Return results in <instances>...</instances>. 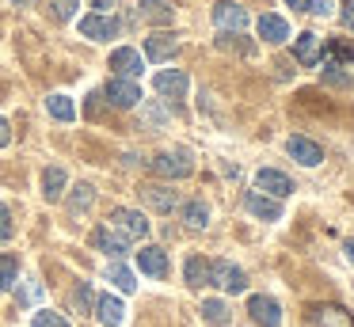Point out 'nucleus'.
Instances as JSON below:
<instances>
[{
    "label": "nucleus",
    "mask_w": 354,
    "mask_h": 327,
    "mask_svg": "<svg viewBox=\"0 0 354 327\" xmlns=\"http://www.w3.org/2000/svg\"><path fill=\"white\" fill-rule=\"evenodd\" d=\"M286 152H290L297 164H305V167H316L324 160V149L316 141H308V137H301V133H293L290 141H286Z\"/></svg>",
    "instance_id": "nucleus-12"
},
{
    "label": "nucleus",
    "mask_w": 354,
    "mask_h": 327,
    "mask_svg": "<svg viewBox=\"0 0 354 327\" xmlns=\"http://www.w3.org/2000/svg\"><path fill=\"white\" fill-rule=\"evenodd\" d=\"M138 194H141V202H145V205H153V209H160V213H171L179 205L176 190H168V187H141Z\"/></svg>",
    "instance_id": "nucleus-18"
},
{
    "label": "nucleus",
    "mask_w": 354,
    "mask_h": 327,
    "mask_svg": "<svg viewBox=\"0 0 354 327\" xmlns=\"http://www.w3.org/2000/svg\"><path fill=\"white\" fill-rule=\"evenodd\" d=\"M118 19L115 15H84V19H80V35L84 38H92V42H111V38H118Z\"/></svg>",
    "instance_id": "nucleus-5"
},
{
    "label": "nucleus",
    "mask_w": 354,
    "mask_h": 327,
    "mask_svg": "<svg viewBox=\"0 0 354 327\" xmlns=\"http://www.w3.org/2000/svg\"><path fill=\"white\" fill-rule=\"evenodd\" d=\"M31 327H69V319H65L62 312L42 308V312H35V324H31Z\"/></svg>",
    "instance_id": "nucleus-30"
},
{
    "label": "nucleus",
    "mask_w": 354,
    "mask_h": 327,
    "mask_svg": "<svg viewBox=\"0 0 354 327\" xmlns=\"http://www.w3.org/2000/svg\"><path fill=\"white\" fill-rule=\"evenodd\" d=\"M19 281V259L16 255H0V289H12Z\"/></svg>",
    "instance_id": "nucleus-28"
},
{
    "label": "nucleus",
    "mask_w": 354,
    "mask_h": 327,
    "mask_svg": "<svg viewBox=\"0 0 354 327\" xmlns=\"http://www.w3.org/2000/svg\"><path fill=\"white\" fill-rule=\"evenodd\" d=\"M214 23L221 30H236V35H240V30L248 27V12L236 4V0H217V4H214Z\"/></svg>",
    "instance_id": "nucleus-9"
},
{
    "label": "nucleus",
    "mask_w": 354,
    "mask_h": 327,
    "mask_svg": "<svg viewBox=\"0 0 354 327\" xmlns=\"http://www.w3.org/2000/svg\"><path fill=\"white\" fill-rule=\"evenodd\" d=\"M115 4H118V0H92V8H100V15L107 12V8H115Z\"/></svg>",
    "instance_id": "nucleus-38"
},
{
    "label": "nucleus",
    "mask_w": 354,
    "mask_h": 327,
    "mask_svg": "<svg viewBox=\"0 0 354 327\" xmlns=\"http://www.w3.org/2000/svg\"><path fill=\"white\" fill-rule=\"evenodd\" d=\"M171 15H176L171 0H141L138 4V19L145 23H171Z\"/></svg>",
    "instance_id": "nucleus-20"
},
{
    "label": "nucleus",
    "mask_w": 354,
    "mask_h": 327,
    "mask_svg": "<svg viewBox=\"0 0 354 327\" xmlns=\"http://www.w3.org/2000/svg\"><path fill=\"white\" fill-rule=\"evenodd\" d=\"M183 221H187V228H206V225H209V205L202 202V198L187 202V205H183Z\"/></svg>",
    "instance_id": "nucleus-25"
},
{
    "label": "nucleus",
    "mask_w": 354,
    "mask_h": 327,
    "mask_svg": "<svg viewBox=\"0 0 354 327\" xmlns=\"http://www.w3.org/2000/svg\"><path fill=\"white\" fill-rule=\"evenodd\" d=\"M286 4H290V8H297V12H305V4H308V0H286Z\"/></svg>",
    "instance_id": "nucleus-39"
},
{
    "label": "nucleus",
    "mask_w": 354,
    "mask_h": 327,
    "mask_svg": "<svg viewBox=\"0 0 354 327\" xmlns=\"http://www.w3.org/2000/svg\"><path fill=\"white\" fill-rule=\"evenodd\" d=\"M107 281H111L115 289H122V293H133V289H138L133 270H130V266H122V263H111V266H107Z\"/></svg>",
    "instance_id": "nucleus-24"
},
{
    "label": "nucleus",
    "mask_w": 354,
    "mask_h": 327,
    "mask_svg": "<svg viewBox=\"0 0 354 327\" xmlns=\"http://www.w3.org/2000/svg\"><path fill=\"white\" fill-rule=\"evenodd\" d=\"M95 316H100L103 327H122L126 308H122V301H118V297L103 293V297H95Z\"/></svg>",
    "instance_id": "nucleus-14"
},
{
    "label": "nucleus",
    "mask_w": 354,
    "mask_h": 327,
    "mask_svg": "<svg viewBox=\"0 0 354 327\" xmlns=\"http://www.w3.org/2000/svg\"><path fill=\"white\" fill-rule=\"evenodd\" d=\"M339 19H343L346 30H354V0H343V12H339Z\"/></svg>",
    "instance_id": "nucleus-36"
},
{
    "label": "nucleus",
    "mask_w": 354,
    "mask_h": 327,
    "mask_svg": "<svg viewBox=\"0 0 354 327\" xmlns=\"http://www.w3.org/2000/svg\"><path fill=\"white\" fill-rule=\"evenodd\" d=\"M92 202H95V190L88 187V183H80V187H73V198H69V209H73V213H84V209H92Z\"/></svg>",
    "instance_id": "nucleus-29"
},
{
    "label": "nucleus",
    "mask_w": 354,
    "mask_h": 327,
    "mask_svg": "<svg viewBox=\"0 0 354 327\" xmlns=\"http://www.w3.org/2000/svg\"><path fill=\"white\" fill-rule=\"evenodd\" d=\"M209 286H217L221 293H244L248 289V274L240 270V266H232L229 259H217V263H209Z\"/></svg>",
    "instance_id": "nucleus-1"
},
{
    "label": "nucleus",
    "mask_w": 354,
    "mask_h": 327,
    "mask_svg": "<svg viewBox=\"0 0 354 327\" xmlns=\"http://www.w3.org/2000/svg\"><path fill=\"white\" fill-rule=\"evenodd\" d=\"M331 8H335V0H308L305 12H313V15H331Z\"/></svg>",
    "instance_id": "nucleus-33"
},
{
    "label": "nucleus",
    "mask_w": 354,
    "mask_h": 327,
    "mask_svg": "<svg viewBox=\"0 0 354 327\" xmlns=\"http://www.w3.org/2000/svg\"><path fill=\"white\" fill-rule=\"evenodd\" d=\"M65 183H69V175L62 167H46L42 171V194H46V202H57L65 194Z\"/></svg>",
    "instance_id": "nucleus-23"
},
{
    "label": "nucleus",
    "mask_w": 354,
    "mask_h": 327,
    "mask_svg": "<svg viewBox=\"0 0 354 327\" xmlns=\"http://www.w3.org/2000/svg\"><path fill=\"white\" fill-rule=\"evenodd\" d=\"M103 95H107V103L118 106V111H130V106L141 103L138 80H122V76H111V80L103 84Z\"/></svg>",
    "instance_id": "nucleus-4"
},
{
    "label": "nucleus",
    "mask_w": 354,
    "mask_h": 327,
    "mask_svg": "<svg viewBox=\"0 0 354 327\" xmlns=\"http://www.w3.org/2000/svg\"><path fill=\"white\" fill-rule=\"evenodd\" d=\"M8 141H12V129H8V122L0 118V149H8Z\"/></svg>",
    "instance_id": "nucleus-37"
},
{
    "label": "nucleus",
    "mask_w": 354,
    "mask_h": 327,
    "mask_svg": "<svg viewBox=\"0 0 354 327\" xmlns=\"http://www.w3.org/2000/svg\"><path fill=\"white\" fill-rule=\"evenodd\" d=\"M346 259H351V266H354V240H346Z\"/></svg>",
    "instance_id": "nucleus-40"
},
{
    "label": "nucleus",
    "mask_w": 354,
    "mask_h": 327,
    "mask_svg": "<svg viewBox=\"0 0 354 327\" xmlns=\"http://www.w3.org/2000/svg\"><path fill=\"white\" fill-rule=\"evenodd\" d=\"M305 327H354V319L339 304H316V308H308Z\"/></svg>",
    "instance_id": "nucleus-6"
},
{
    "label": "nucleus",
    "mask_w": 354,
    "mask_h": 327,
    "mask_svg": "<svg viewBox=\"0 0 354 327\" xmlns=\"http://www.w3.org/2000/svg\"><path fill=\"white\" fill-rule=\"evenodd\" d=\"M111 232L122 236L126 243H130V240H145V236H149V221H145V213H141V209H115V213H111Z\"/></svg>",
    "instance_id": "nucleus-2"
},
{
    "label": "nucleus",
    "mask_w": 354,
    "mask_h": 327,
    "mask_svg": "<svg viewBox=\"0 0 354 327\" xmlns=\"http://www.w3.org/2000/svg\"><path fill=\"white\" fill-rule=\"evenodd\" d=\"M138 266H141V274H149V278H164V274H168V255H164L160 247H141L138 251Z\"/></svg>",
    "instance_id": "nucleus-17"
},
{
    "label": "nucleus",
    "mask_w": 354,
    "mask_h": 327,
    "mask_svg": "<svg viewBox=\"0 0 354 327\" xmlns=\"http://www.w3.org/2000/svg\"><path fill=\"white\" fill-rule=\"evenodd\" d=\"M202 319H206V324H214V327H225V324H229V304L217 301V297L202 301Z\"/></svg>",
    "instance_id": "nucleus-26"
},
{
    "label": "nucleus",
    "mask_w": 354,
    "mask_h": 327,
    "mask_svg": "<svg viewBox=\"0 0 354 327\" xmlns=\"http://www.w3.org/2000/svg\"><path fill=\"white\" fill-rule=\"evenodd\" d=\"M92 243L103 251V255H111V259H122V255H126V247H130V243H126L122 236H115L111 228H100V232L92 236Z\"/></svg>",
    "instance_id": "nucleus-21"
},
{
    "label": "nucleus",
    "mask_w": 354,
    "mask_h": 327,
    "mask_svg": "<svg viewBox=\"0 0 354 327\" xmlns=\"http://www.w3.org/2000/svg\"><path fill=\"white\" fill-rule=\"evenodd\" d=\"M248 312H252V319H255L259 327H282V308H278L274 297L255 293L252 301H248Z\"/></svg>",
    "instance_id": "nucleus-8"
},
{
    "label": "nucleus",
    "mask_w": 354,
    "mask_h": 327,
    "mask_svg": "<svg viewBox=\"0 0 354 327\" xmlns=\"http://www.w3.org/2000/svg\"><path fill=\"white\" fill-rule=\"evenodd\" d=\"M46 111L54 114L57 122H73V118H77V106H73V99H69V95H62V91L46 99Z\"/></svg>",
    "instance_id": "nucleus-27"
},
{
    "label": "nucleus",
    "mask_w": 354,
    "mask_h": 327,
    "mask_svg": "<svg viewBox=\"0 0 354 327\" xmlns=\"http://www.w3.org/2000/svg\"><path fill=\"white\" fill-rule=\"evenodd\" d=\"M12 4H24V8H31V4H35V0H12Z\"/></svg>",
    "instance_id": "nucleus-41"
},
{
    "label": "nucleus",
    "mask_w": 354,
    "mask_h": 327,
    "mask_svg": "<svg viewBox=\"0 0 354 327\" xmlns=\"http://www.w3.org/2000/svg\"><path fill=\"white\" fill-rule=\"evenodd\" d=\"M111 68H115L122 80H138L141 68H145V61H141L138 50H130V46H118V50L111 53Z\"/></svg>",
    "instance_id": "nucleus-10"
},
{
    "label": "nucleus",
    "mask_w": 354,
    "mask_h": 327,
    "mask_svg": "<svg viewBox=\"0 0 354 327\" xmlns=\"http://www.w3.org/2000/svg\"><path fill=\"white\" fill-rule=\"evenodd\" d=\"M255 30H259V38H263V42H270V46H278V42L290 38V23H286L282 15H259Z\"/></svg>",
    "instance_id": "nucleus-15"
},
{
    "label": "nucleus",
    "mask_w": 354,
    "mask_h": 327,
    "mask_svg": "<svg viewBox=\"0 0 354 327\" xmlns=\"http://www.w3.org/2000/svg\"><path fill=\"white\" fill-rule=\"evenodd\" d=\"M12 236V213H8V205H0V240H8Z\"/></svg>",
    "instance_id": "nucleus-34"
},
{
    "label": "nucleus",
    "mask_w": 354,
    "mask_h": 327,
    "mask_svg": "<svg viewBox=\"0 0 354 327\" xmlns=\"http://www.w3.org/2000/svg\"><path fill=\"white\" fill-rule=\"evenodd\" d=\"M320 50H324V38H320V35H313V30L297 35V46H293V53H297L301 65H316V61H320Z\"/></svg>",
    "instance_id": "nucleus-19"
},
{
    "label": "nucleus",
    "mask_w": 354,
    "mask_h": 327,
    "mask_svg": "<svg viewBox=\"0 0 354 327\" xmlns=\"http://www.w3.org/2000/svg\"><path fill=\"white\" fill-rule=\"evenodd\" d=\"M248 209H252L255 217H263V221H282V202L270 198V194H259V190L248 194Z\"/></svg>",
    "instance_id": "nucleus-16"
},
{
    "label": "nucleus",
    "mask_w": 354,
    "mask_h": 327,
    "mask_svg": "<svg viewBox=\"0 0 354 327\" xmlns=\"http://www.w3.org/2000/svg\"><path fill=\"white\" fill-rule=\"evenodd\" d=\"M183 278H187V286H191V289L209 286V263L202 255H191V259H187V266H183Z\"/></svg>",
    "instance_id": "nucleus-22"
},
{
    "label": "nucleus",
    "mask_w": 354,
    "mask_h": 327,
    "mask_svg": "<svg viewBox=\"0 0 354 327\" xmlns=\"http://www.w3.org/2000/svg\"><path fill=\"white\" fill-rule=\"evenodd\" d=\"M156 91H160L164 99H183L187 88H191V80H187L183 68H164V73H156Z\"/></svg>",
    "instance_id": "nucleus-11"
},
{
    "label": "nucleus",
    "mask_w": 354,
    "mask_h": 327,
    "mask_svg": "<svg viewBox=\"0 0 354 327\" xmlns=\"http://www.w3.org/2000/svg\"><path fill=\"white\" fill-rule=\"evenodd\" d=\"M176 50H179V42H176V35H168V30H156V35L145 38L149 61H171V57H176Z\"/></svg>",
    "instance_id": "nucleus-13"
},
{
    "label": "nucleus",
    "mask_w": 354,
    "mask_h": 327,
    "mask_svg": "<svg viewBox=\"0 0 354 327\" xmlns=\"http://www.w3.org/2000/svg\"><path fill=\"white\" fill-rule=\"evenodd\" d=\"M153 171L164 175V179H187V175L194 171V160L187 149H171V152H160V156L153 160Z\"/></svg>",
    "instance_id": "nucleus-3"
},
{
    "label": "nucleus",
    "mask_w": 354,
    "mask_h": 327,
    "mask_svg": "<svg viewBox=\"0 0 354 327\" xmlns=\"http://www.w3.org/2000/svg\"><path fill=\"white\" fill-rule=\"evenodd\" d=\"M77 304H80V308H95V297H92V289H88V286H77Z\"/></svg>",
    "instance_id": "nucleus-35"
},
{
    "label": "nucleus",
    "mask_w": 354,
    "mask_h": 327,
    "mask_svg": "<svg viewBox=\"0 0 354 327\" xmlns=\"http://www.w3.org/2000/svg\"><path fill=\"white\" fill-rule=\"evenodd\" d=\"M255 187H259L263 194H270V198H286V194H293L290 175L278 171V167H259V171H255Z\"/></svg>",
    "instance_id": "nucleus-7"
},
{
    "label": "nucleus",
    "mask_w": 354,
    "mask_h": 327,
    "mask_svg": "<svg viewBox=\"0 0 354 327\" xmlns=\"http://www.w3.org/2000/svg\"><path fill=\"white\" fill-rule=\"evenodd\" d=\"M39 297H42V286L35 278H27L24 286H19V304H35Z\"/></svg>",
    "instance_id": "nucleus-31"
},
{
    "label": "nucleus",
    "mask_w": 354,
    "mask_h": 327,
    "mask_svg": "<svg viewBox=\"0 0 354 327\" xmlns=\"http://www.w3.org/2000/svg\"><path fill=\"white\" fill-rule=\"evenodd\" d=\"M50 8H54L57 19H73V15H77V8H80V0H50Z\"/></svg>",
    "instance_id": "nucleus-32"
}]
</instances>
